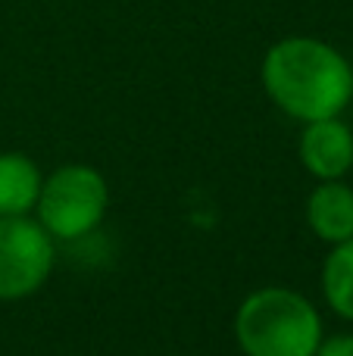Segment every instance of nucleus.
Instances as JSON below:
<instances>
[{"label":"nucleus","mask_w":353,"mask_h":356,"mask_svg":"<svg viewBox=\"0 0 353 356\" xmlns=\"http://www.w3.org/2000/svg\"><path fill=\"white\" fill-rule=\"evenodd\" d=\"M263 88L285 116L297 122L341 116L353 100V66L329 41L291 35L263 56Z\"/></svg>","instance_id":"nucleus-1"},{"label":"nucleus","mask_w":353,"mask_h":356,"mask_svg":"<svg viewBox=\"0 0 353 356\" xmlns=\"http://www.w3.org/2000/svg\"><path fill=\"white\" fill-rule=\"evenodd\" d=\"M244 356H313L322 344V316L300 291L269 284L244 297L235 313Z\"/></svg>","instance_id":"nucleus-2"},{"label":"nucleus","mask_w":353,"mask_h":356,"mask_svg":"<svg viewBox=\"0 0 353 356\" xmlns=\"http://www.w3.org/2000/svg\"><path fill=\"white\" fill-rule=\"evenodd\" d=\"M106 207H110L106 178L85 163L54 169L41 181V194L35 203L38 222L54 241H75L91 234L104 222Z\"/></svg>","instance_id":"nucleus-3"},{"label":"nucleus","mask_w":353,"mask_h":356,"mask_svg":"<svg viewBox=\"0 0 353 356\" xmlns=\"http://www.w3.org/2000/svg\"><path fill=\"white\" fill-rule=\"evenodd\" d=\"M54 272V238L28 216H0V300L38 294Z\"/></svg>","instance_id":"nucleus-4"},{"label":"nucleus","mask_w":353,"mask_h":356,"mask_svg":"<svg viewBox=\"0 0 353 356\" xmlns=\"http://www.w3.org/2000/svg\"><path fill=\"white\" fill-rule=\"evenodd\" d=\"M297 154L304 169L319 181L344 178L353 169V129L341 116L304 122Z\"/></svg>","instance_id":"nucleus-5"},{"label":"nucleus","mask_w":353,"mask_h":356,"mask_svg":"<svg viewBox=\"0 0 353 356\" xmlns=\"http://www.w3.org/2000/svg\"><path fill=\"white\" fill-rule=\"evenodd\" d=\"M306 225L319 241L341 244L353 238V188L344 178L319 181L306 197Z\"/></svg>","instance_id":"nucleus-6"},{"label":"nucleus","mask_w":353,"mask_h":356,"mask_svg":"<svg viewBox=\"0 0 353 356\" xmlns=\"http://www.w3.org/2000/svg\"><path fill=\"white\" fill-rule=\"evenodd\" d=\"M38 163L19 150L0 154V216H28L41 194Z\"/></svg>","instance_id":"nucleus-7"},{"label":"nucleus","mask_w":353,"mask_h":356,"mask_svg":"<svg viewBox=\"0 0 353 356\" xmlns=\"http://www.w3.org/2000/svg\"><path fill=\"white\" fill-rule=\"evenodd\" d=\"M322 294L331 313L353 322V238L331 244L322 263Z\"/></svg>","instance_id":"nucleus-8"},{"label":"nucleus","mask_w":353,"mask_h":356,"mask_svg":"<svg viewBox=\"0 0 353 356\" xmlns=\"http://www.w3.org/2000/svg\"><path fill=\"white\" fill-rule=\"evenodd\" d=\"M313 356H353V334H335V338H322Z\"/></svg>","instance_id":"nucleus-9"}]
</instances>
